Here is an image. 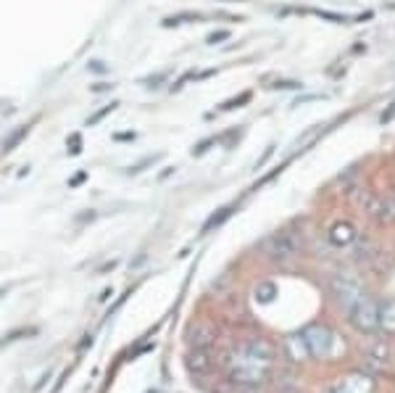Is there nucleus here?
<instances>
[{"mask_svg":"<svg viewBox=\"0 0 395 393\" xmlns=\"http://www.w3.org/2000/svg\"><path fill=\"white\" fill-rule=\"evenodd\" d=\"M219 365L224 370V375H227V380L235 385H243V388L267 383L269 375H272V362H264V359L253 356L248 348H243V343L221 356Z\"/></svg>","mask_w":395,"mask_h":393,"instance_id":"f257e3e1","label":"nucleus"},{"mask_svg":"<svg viewBox=\"0 0 395 393\" xmlns=\"http://www.w3.org/2000/svg\"><path fill=\"white\" fill-rule=\"evenodd\" d=\"M327 288H330V296L338 301V306L343 311H348L356 301L364 296V282L356 272L350 270H340L330 275V280H327Z\"/></svg>","mask_w":395,"mask_h":393,"instance_id":"f03ea898","label":"nucleus"},{"mask_svg":"<svg viewBox=\"0 0 395 393\" xmlns=\"http://www.w3.org/2000/svg\"><path fill=\"white\" fill-rule=\"evenodd\" d=\"M264 251H267L269 262L287 264V262H293V259H298V256H301V251H304V243H301V238H298L293 230H277V233L267 240Z\"/></svg>","mask_w":395,"mask_h":393,"instance_id":"7ed1b4c3","label":"nucleus"},{"mask_svg":"<svg viewBox=\"0 0 395 393\" xmlns=\"http://www.w3.org/2000/svg\"><path fill=\"white\" fill-rule=\"evenodd\" d=\"M348 322L356 333L372 336V333L379 328V301L364 293V296L348 309Z\"/></svg>","mask_w":395,"mask_h":393,"instance_id":"20e7f679","label":"nucleus"},{"mask_svg":"<svg viewBox=\"0 0 395 393\" xmlns=\"http://www.w3.org/2000/svg\"><path fill=\"white\" fill-rule=\"evenodd\" d=\"M301 336H304L306 346H308V351H311V359H327V356H332V348H335V333H332L327 325L313 322V325L301 330Z\"/></svg>","mask_w":395,"mask_h":393,"instance_id":"39448f33","label":"nucleus"},{"mask_svg":"<svg viewBox=\"0 0 395 393\" xmlns=\"http://www.w3.org/2000/svg\"><path fill=\"white\" fill-rule=\"evenodd\" d=\"M372 391H374V380L367 372H350L348 377H343V380L324 388V393H372Z\"/></svg>","mask_w":395,"mask_h":393,"instance_id":"423d86ee","label":"nucleus"},{"mask_svg":"<svg viewBox=\"0 0 395 393\" xmlns=\"http://www.w3.org/2000/svg\"><path fill=\"white\" fill-rule=\"evenodd\" d=\"M216 338H219V330L208 319H198L187 328V341L193 348H211L216 343Z\"/></svg>","mask_w":395,"mask_h":393,"instance_id":"0eeeda50","label":"nucleus"},{"mask_svg":"<svg viewBox=\"0 0 395 393\" xmlns=\"http://www.w3.org/2000/svg\"><path fill=\"white\" fill-rule=\"evenodd\" d=\"M184 367L193 377H203L216 367V359H213L211 348H190L184 356Z\"/></svg>","mask_w":395,"mask_h":393,"instance_id":"6e6552de","label":"nucleus"},{"mask_svg":"<svg viewBox=\"0 0 395 393\" xmlns=\"http://www.w3.org/2000/svg\"><path fill=\"white\" fill-rule=\"evenodd\" d=\"M327 238H330V243L335 245V248H348V245H353L359 240V233H356V225H353V222L338 219V222L330 227Z\"/></svg>","mask_w":395,"mask_h":393,"instance_id":"1a4fd4ad","label":"nucleus"},{"mask_svg":"<svg viewBox=\"0 0 395 393\" xmlns=\"http://www.w3.org/2000/svg\"><path fill=\"white\" fill-rule=\"evenodd\" d=\"M282 346H285V356L290 359V362H295V365H306V362L311 359V351H308V346H306V341L301 333L287 336Z\"/></svg>","mask_w":395,"mask_h":393,"instance_id":"9d476101","label":"nucleus"},{"mask_svg":"<svg viewBox=\"0 0 395 393\" xmlns=\"http://www.w3.org/2000/svg\"><path fill=\"white\" fill-rule=\"evenodd\" d=\"M387 359H390V343H387L385 338L372 341L367 348V365L369 367H385Z\"/></svg>","mask_w":395,"mask_h":393,"instance_id":"9b49d317","label":"nucleus"},{"mask_svg":"<svg viewBox=\"0 0 395 393\" xmlns=\"http://www.w3.org/2000/svg\"><path fill=\"white\" fill-rule=\"evenodd\" d=\"M29 132H32V122L27 124H18L16 130H11L9 135H6V140H3V145H0V153L3 156H9V153H13V150L21 145V143L29 138Z\"/></svg>","mask_w":395,"mask_h":393,"instance_id":"f8f14e48","label":"nucleus"},{"mask_svg":"<svg viewBox=\"0 0 395 393\" xmlns=\"http://www.w3.org/2000/svg\"><path fill=\"white\" fill-rule=\"evenodd\" d=\"M206 16H203L201 11H179V13H172V16H166L164 21H161V27L164 29H172V27H182V24H190V21H203Z\"/></svg>","mask_w":395,"mask_h":393,"instance_id":"ddd939ff","label":"nucleus"},{"mask_svg":"<svg viewBox=\"0 0 395 393\" xmlns=\"http://www.w3.org/2000/svg\"><path fill=\"white\" fill-rule=\"evenodd\" d=\"M235 214V206H224V209H219L216 214H211L208 219H206V225L201 227V235H208V233H213L216 227H221L230 216Z\"/></svg>","mask_w":395,"mask_h":393,"instance_id":"4468645a","label":"nucleus"},{"mask_svg":"<svg viewBox=\"0 0 395 393\" xmlns=\"http://www.w3.org/2000/svg\"><path fill=\"white\" fill-rule=\"evenodd\" d=\"M379 328L395 333V299L379 304Z\"/></svg>","mask_w":395,"mask_h":393,"instance_id":"2eb2a0df","label":"nucleus"},{"mask_svg":"<svg viewBox=\"0 0 395 393\" xmlns=\"http://www.w3.org/2000/svg\"><path fill=\"white\" fill-rule=\"evenodd\" d=\"M250 101H253V93L250 90H243L240 95H235V98H230V101H224V104L216 109V111H235V109H243V106H248Z\"/></svg>","mask_w":395,"mask_h":393,"instance_id":"dca6fc26","label":"nucleus"},{"mask_svg":"<svg viewBox=\"0 0 395 393\" xmlns=\"http://www.w3.org/2000/svg\"><path fill=\"white\" fill-rule=\"evenodd\" d=\"M119 106H121L119 101H111V104H106V106H103V109H98V111H95V114H90V116H87V122H84V124H87V127H95V124H101L103 119H106L109 114L116 111Z\"/></svg>","mask_w":395,"mask_h":393,"instance_id":"f3484780","label":"nucleus"},{"mask_svg":"<svg viewBox=\"0 0 395 393\" xmlns=\"http://www.w3.org/2000/svg\"><path fill=\"white\" fill-rule=\"evenodd\" d=\"M274 296H277V285H274V282L264 280V282H258V285H256V299L261 301V304L274 301Z\"/></svg>","mask_w":395,"mask_h":393,"instance_id":"a211bd4d","label":"nucleus"},{"mask_svg":"<svg viewBox=\"0 0 395 393\" xmlns=\"http://www.w3.org/2000/svg\"><path fill=\"white\" fill-rule=\"evenodd\" d=\"M161 159V153H150V156H145V159H140L138 164H132V167L127 169V175H132V177H138V175H143L145 169H150L156 161Z\"/></svg>","mask_w":395,"mask_h":393,"instance_id":"6ab92c4d","label":"nucleus"},{"mask_svg":"<svg viewBox=\"0 0 395 393\" xmlns=\"http://www.w3.org/2000/svg\"><path fill=\"white\" fill-rule=\"evenodd\" d=\"M166 79H169V69H164V72H156V74L143 77V79H140V84H143V87H148V90H158V87H161Z\"/></svg>","mask_w":395,"mask_h":393,"instance_id":"aec40b11","label":"nucleus"},{"mask_svg":"<svg viewBox=\"0 0 395 393\" xmlns=\"http://www.w3.org/2000/svg\"><path fill=\"white\" fill-rule=\"evenodd\" d=\"M66 153H69V156H79V153H82V135H79V132H72V135L66 138Z\"/></svg>","mask_w":395,"mask_h":393,"instance_id":"412c9836","label":"nucleus"},{"mask_svg":"<svg viewBox=\"0 0 395 393\" xmlns=\"http://www.w3.org/2000/svg\"><path fill=\"white\" fill-rule=\"evenodd\" d=\"M24 336H37V328H18V330H11L9 336H3V341H0V346H6V343H13V341H18V338Z\"/></svg>","mask_w":395,"mask_h":393,"instance_id":"4be33fe9","label":"nucleus"},{"mask_svg":"<svg viewBox=\"0 0 395 393\" xmlns=\"http://www.w3.org/2000/svg\"><path fill=\"white\" fill-rule=\"evenodd\" d=\"M230 38H232L230 29H216V32H211V35L206 38V45H221L224 40H230Z\"/></svg>","mask_w":395,"mask_h":393,"instance_id":"5701e85b","label":"nucleus"},{"mask_svg":"<svg viewBox=\"0 0 395 393\" xmlns=\"http://www.w3.org/2000/svg\"><path fill=\"white\" fill-rule=\"evenodd\" d=\"M313 16H319V19H327L332 21V24H345V21H350L348 16H340V13H332V11H311Z\"/></svg>","mask_w":395,"mask_h":393,"instance_id":"b1692460","label":"nucleus"},{"mask_svg":"<svg viewBox=\"0 0 395 393\" xmlns=\"http://www.w3.org/2000/svg\"><path fill=\"white\" fill-rule=\"evenodd\" d=\"M272 87L274 90H304V82H298V79H277Z\"/></svg>","mask_w":395,"mask_h":393,"instance_id":"393cba45","label":"nucleus"},{"mask_svg":"<svg viewBox=\"0 0 395 393\" xmlns=\"http://www.w3.org/2000/svg\"><path fill=\"white\" fill-rule=\"evenodd\" d=\"M87 72H92V74H109V64L92 58V61H87Z\"/></svg>","mask_w":395,"mask_h":393,"instance_id":"a878e982","label":"nucleus"},{"mask_svg":"<svg viewBox=\"0 0 395 393\" xmlns=\"http://www.w3.org/2000/svg\"><path fill=\"white\" fill-rule=\"evenodd\" d=\"M195 74H198L195 69H190V72H184V74L179 77V79H177L174 84H172V93H179V90H182V87H184V84L190 82V79H195Z\"/></svg>","mask_w":395,"mask_h":393,"instance_id":"bb28decb","label":"nucleus"},{"mask_svg":"<svg viewBox=\"0 0 395 393\" xmlns=\"http://www.w3.org/2000/svg\"><path fill=\"white\" fill-rule=\"evenodd\" d=\"M216 140H219V138H206V140H201L198 145H193V156H203L211 145H216Z\"/></svg>","mask_w":395,"mask_h":393,"instance_id":"cd10ccee","label":"nucleus"},{"mask_svg":"<svg viewBox=\"0 0 395 393\" xmlns=\"http://www.w3.org/2000/svg\"><path fill=\"white\" fill-rule=\"evenodd\" d=\"M113 87H116L113 82H106V79H101V82L90 84V93H95V95H98V93H111Z\"/></svg>","mask_w":395,"mask_h":393,"instance_id":"c85d7f7f","label":"nucleus"},{"mask_svg":"<svg viewBox=\"0 0 395 393\" xmlns=\"http://www.w3.org/2000/svg\"><path fill=\"white\" fill-rule=\"evenodd\" d=\"M277 393H304V391H301V385H295L293 380H285V383H279Z\"/></svg>","mask_w":395,"mask_h":393,"instance_id":"c756f323","label":"nucleus"},{"mask_svg":"<svg viewBox=\"0 0 395 393\" xmlns=\"http://www.w3.org/2000/svg\"><path fill=\"white\" fill-rule=\"evenodd\" d=\"M135 138H138L135 132H113V140L116 143H132Z\"/></svg>","mask_w":395,"mask_h":393,"instance_id":"7c9ffc66","label":"nucleus"},{"mask_svg":"<svg viewBox=\"0 0 395 393\" xmlns=\"http://www.w3.org/2000/svg\"><path fill=\"white\" fill-rule=\"evenodd\" d=\"M84 179H87V172H77V175H74L72 179H69V187H79L84 182Z\"/></svg>","mask_w":395,"mask_h":393,"instance_id":"2f4dec72","label":"nucleus"},{"mask_svg":"<svg viewBox=\"0 0 395 393\" xmlns=\"http://www.w3.org/2000/svg\"><path fill=\"white\" fill-rule=\"evenodd\" d=\"M272 153H274V145H269V148L264 150V156H261V159L256 161V169H261V167H264V164H267V161L272 159Z\"/></svg>","mask_w":395,"mask_h":393,"instance_id":"473e14b6","label":"nucleus"},{"mask_svg":"<svg viewBox=\"0 0 395 393\" xmlns=\"http://www.w3.org/2000/svg\"><path fill=\"white\" fill-rule=\"evenodd\" d=\"M172 175H174V167H164V172L158 175V182H164V179H166V177H172Z\"/></svg>","mask_w":395,"mask_h":393,"instance_id":"72a5a7b5","label":"nucleus"},{"mask_svg":"<svg viewBox=\"0 0 395 393\" xmlns=\"http://www.w3.org/2000/svg\"><path fill=\"white\" fill-rule=\"evenodd\" d=\"M116 264H119V262H116V259H111V262H106V264H103V267H101V270H98V275H103V272L113 270V267H116Z\"/></svg>","mask_w":395,"mask_h":393,"instance_id":"f704fd0d","label":"nucleus"},{"mask_svg":"<svg viewBox=\"0 0 395 393\" xmlns=\"http://www.w3.org/2000/svg\"><path fill=\"white\" fill-rule=\"evenodd\" d=\"M48 380H50V375H43V377H40V383L35 385V391H40V388H43V385H45Z\"/></svg>","mask_w":395,"mask_h":393,"instance_id":"c9c22d12","label":"nucleus"},{"mask_svg":"<svg viewBox=\"0 0 395 393\" xmlns=\"http://www.w3.org/2000/svg\"><path fill=\"white\" fill-rule=\"evenodd\" d=\"M111 296H113V290H111V288H106V290H103V293H101V301H109Z\"/></svg>","mask_w":395,"mask_h":393,"instance_id":"e433bc0d","label":"nucleus"},{"mask_svg":"<svg viewBox=\"0 0 395 393\" xmlns=\"http://www.w3.org/2000/svg\"><path fill=\"white\" fill-rule=\"evenodd\" d=\"M87 346H92V336H84V341L79 343V348H87Z\"/></svg>","mask_w":395,"mask_h":393,"instance_id":"4c0bfd02","label":"nucleus"},{"mask_svg":"<svg viewBox=\"0 0 395 393\" xmlns=\"http://www.w3.org/2000/svg\"><path fill=\"white\" fill-rule=\"evenodd\" d=\"M221 3H245V0H221Z\"/></svg>","mask_w":395,"mask_h":393,"instance_id":"58836bf2","label":"nucleus"},{"mask_svg":"<svg viewBox=\"0 0 395 393\" xmlns=\"http://www.w3.org/2000/svg\"><path fill=\"white\" fill-rule=\"evenodd\" d=\"M390 198H393V204H395V193H393V196H390Z\"/></svg>","mask_w":395,"mask_h":393,"instance_id":"ea45409f","label":"nucleus"}]
</instances>
